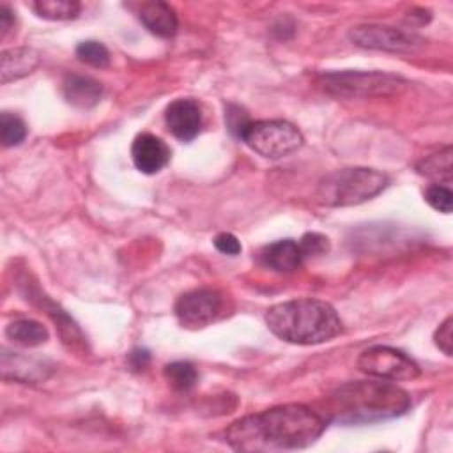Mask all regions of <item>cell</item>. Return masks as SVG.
Listing matches in <instances>:
<instances>
[{
    "label": "cell",
    "instance_id": "cell-13",
    "mask_svg": "<svg viewBox=\"0 0 453 453\" xmlns=\"http://www.w3.org/2000/svg\"><path fill=\"white\" fill-rule=\"evenodd\" d=\"M260 262L274 273H292L304 262L301 246L294 239H281L262 248Z\"/></svg>",
    "mask_w": 453,
    "mask_h": 453
},
{
    "label": "cell",
    "instance_id": "cell-11",
    "mask_svg": "<svg viewBox=\"0 0 453 453\" xmlns=\"http://www.w3.org/2000/svg\"><path fill=\"white\" fill-rule=\"evenodd\" d=\"M53 372V365L46 359H39L34 356H27L21 352L2 349V377L5 380H19V382H41L50 377Z\"/></svg>",
    "mask_w": 453,
    "mask_h": 453
},
{
    "label": "cell",
    "instance_id": "cell-6",
    "mask_svg": "<svg viewBox=\"0 0 453 453\" xmlns=\"http://www.w3.org/2000/svg\"><path fill=\"white\" fill-rule=\"evenodd\" d=\"M403 80L379 71H336L320 78V87L338 97L388 96L402 87Z\"/></svg>",
    "mask_w": 453,
    "mask_h": 453
},
{
    "label": "cell",
    "instance_id": "cell-10",
    "mask_svg": "<svg viewBox=\"0 0 453 453\" xmlns=\"http://www.w3.org/2000/svg\"><path fill=\"white\" fill-rule=\"evenodd\" d=\"M165 120L177 140L191 142L202 129V106L191 97L175 99L166 106Z\"/></svg>",
    "mask_w": 453,
    "mask_h": 453
},
{
    "label": "cell",
    "instance_id": "cell-17",
    "mask_svg": "<svg viewBox=\"0 0 453 453\" xmlns=\"http://www.w3.org/2000/svg\"><path fill=\"white\" fill-rule=\"evenodd\" d=\"M5 336L21 347H37L48 340V329L34 319H16L5 327Z\"/></svg>",
    "mask_w": 453,
    "mask_h": 453
},
{
    "label": "cell",
    "instance_id": "cell-27",
    "mask_svg": "<svg viewBox=\"0 0 453 453\" xmlns=\"http://www.w3.org/2000/svg\"><path fill=\"white\" fill-rule=\"evenodd\" d=\"M225 120H226L228 129H230L237 138H239V134L242 133V129L246 127V124L250 122L248 115H246L239 106H234V104L228 106L226 115H225Z\"/></svg>",
    "mask_w": 453,
    "mask_h": 453
},
{
    "label": "cell",
    "instance_id": "cell-19",
    "mask_svg": "<svg viewBox=\"0 0 453 453\" xmlns=\"http://www.w3.org/2000/svg\"><path fill=\"white\" fill-rule=\"evenodd\" d=\"M418 173L430 177V179H439L444 180L446 184L451 180V147H444L441 152L432 154L423 157L418 165H416Z\"/></svg>",
    "mask_w": 453,
    "mask_h": 453
},
{
    "label": "cell",
    "instance_id": "cell-18",
    "mask_svg": "<svg viewBox=\"0 0 453 453\" xmlns=\"http://www.w3.org/2000/svg\"><path fill=\"white\" fill-rule=\"evenodd\" d=\"M30 7L39 18L51 21L74 19L81 11V4L76 0H37Z\"/></svg>",
    "mask_w": 453,
    "mask_h": 453
},
{
    "label": "cell",
    "instance_id": "cell-23",
    "mask_svg": "<svg viewBox=\"0 0 453 453\" xmlns=\"http://www.w3.org/2000/svg\"><path fill=\"white\" fill-rule=\"evenodd\" d=\"M425 200L428 202L430 207H434L439 212L449 214L451 205H453V193L448 184L434 182L425 189Z\"/></svg>",
    "mask_w": 453,
    "mask_h": 453
},
{
    "label": "cell",
    "instance_id": "cell-4",
    "mask_svg": "<svg viewBox=\"0 0 453 453\" xmlns=\"http://www.w3.org/2000/svg\"><path fill=\"white\" fill-rule=\"evenodd\" d=\"M389 179L375 168H343L322 177L317 186V202L327 207H349L377 196Z\"/></svg>",
    "mask_w": 453,
    "mask_h": 453
},
{
    "label": "cell",
    "instance_id": "cell-22",
    "mask_svg": "<svg viewBox=\"0 0 453 453\" xmlns=\"http://www.w3.org/2000/svg\"><path fill=\"white\" fill-rule=\"evenodd\" d=\"M78 60L92 65V67H106L110 64V51L108 48L94 39L81 41L74 50Z\"/></svg>",
    "mask_w": 453,
    "mask_h": 453
},
{
    "label": "cell",
    "instance_id": "cell-3",
    "mask_svg": "<svg viewBox=\"0 0 453 453\" xmlns=\"http://www.w3.org/2000/svg\"><path fill=\"white\" fill-rule=\"evenodd\" d=\"M269 331L288 343L317 345L342 333L336 310L320 299L299 297L273 304L265 313Z\"/></svg>",
    "mask_w": 453,
    "mask_h": 453
},
{
    "label": "cell",
    "instance_id": "cell-15",
    "mask_svg": "<svg viewBox=\"0 0 453 453\" xmlns=\"http://www.w3.org/2000/svg\"><path fill=\"white\" fill-rule=\"evenodd\" d=\"M64 99L76 108H92L103 96V85L83 74H67L62 81Z\"/></svg>",
    "mask_w": 453,
    "mask_h": 453
},
{
    "label": "cell",
    "instance_id": "cell-25",
    "mask_svg": "<svg viewBox=\"0 0 453 453\" xmlns=\"http://www.w3.org/2000/svg\"><path fill=\"white\" fill-rule=\"evenodd\" d=\"M434 342L439 347V350H442V354H446V356L453 354V319H451V315H448L441 322V326L435 329Z\"/></svg>",
    "mask_w": 453,
    "mask_h": 453
},
{
    "label": "cell",
    "instance_id": "cell-20",
    "mask_svg": "<svg viewBox=\"0 0 453 453\" xmlns=\"http://www.w3.org/2000/svg\"><path fill=\"white\" fill-rule=\"evenodd\" d=\"M163 375L166 382L180 393L191 391L198 382V372L189 361H173L165 366Z\"/></svg>",
    "mask_w": 453,
    "mask_h": 453
},
{
    "label": "cell",
    "instance_id": "cell-1",
    "mask_svg": "<svg viewBox=\"0 0 453 453\" xmlns=\"http://www.w3.org/2000/svg\"><path fill=\"white\" fill-rule=\"evenodd\" d=\"M326 430V418L303 405L287 403L248 414L225 430V441L235 451H287L311 446Z\"/></svg>",
    "mask_w": 453,
    "mask_h": 453
},
{
    "label": "cell",
    "instance_id": "cell-12",
    "mask_svg": "<svg viewBox=\"0 0 453 453\" xmlns=\"http://www.w3.org/2000/svg\"><path fill=\"white\" fill-rule=\"evenodd\" d=\"M131 157L136 170L150 175L166 166L170 161V149L159 136L152 133H140L133 140Z\"/></svg>",
    "mask_w": 453,
    "mask_h": 453
},
{
    "label": "cell",
    "instance_id": "cell-5",
    "mask_svg": "<svg viewBox=\"0 0 453 453\" xmlns=\"http://www.w3.org/2000/svg\"><path fill=\"white\" fill-rule=\"evenodd\" d=\"M239 138L257 154L267 159H280L303 145L301 131L287 120H250Z\"/></svg>",
    "mask_w": 453,
    "mask_h": 453
},
{
    "label": "cell",
    "instance_id": "cell-2",
    "mask_svg": "<svg viewBox=\"0 0 453 453\" xmlns=\"http://www.w3.org/2000/svg\"><path fill=\"white\" fill-rule=\"evenodd\" d=\"M411 407L409 395L389 380H357L334 389L326 402L331 421L357 425L389 419ZM326 414H322L326 418Z\"/></svg>",
    "mask_w": 453,
    "mask_h": 453
},
{
    "label": "cell",
    "instance_id": "cell-9",
    "mask_svg": "<svg viewBox=\"0 0 453 453\" xmlns=\"http://www.w3.org/2000/svg\"><path fill=\"white\" fill-rule=\"evenodd\" d=\"M223 296L216 288L202 287L182 294L175 303V315L184 327L198 329L214 322L223 310Z\"/></svg>",
    "mask_w": 453,
    "mask_h": 453
},
{
    "label": "cell",
    "instance_id": "cell-26",
    "mask_svg": "<svg viewBox=\"0 0 453 453\" xmlns=\"http://www.w3.org/2000/svg\"><path fill=\"white\" fill-rule=\"evenodd\" d=\"M212 242H214V248H216L219 253L230 255V257L239 255L241 250H242L239 239H237L234 234H230V232H221V234H218Z\"/></svg>",
    "mask_w": 453,
    "mask_h": 453
},
{
    "label": "cell",
    "instance_id": "cell-29",
    "mask_svg": "<svg viewBox=\"0 0 453 453\" xmlns=\"http://www.w3.org/2000/svg\"><path fill=\"white\" fill-rule=\"evenodd\" d=\"M12 25H14V14L5 4H2V7H0V37H5L7 32L12 28Z\"/></svg>",
    "mask_w": 453,
    "mask_h": 453
},
{
    "label": "cell",
    "instance_id": "cell-16",
    "mask_svg": "<svg viewBox=\"0 0 453 453\" xmlns=\"http://www.w3.org/2000/svg\"><path fill=\"white\" fill-rule=\"evenodd\" d=\"M2 83H9L30 74L41 62L34 48H11L2 51Z\"/></svg>",
    "mask_w": 453,
    "mask_h": 453
},
{
    "label": "cell",
    "instance_id": "cell-24",
    "mask_svg": "<svg viewBox=\"0 0 453 453\" xmlns=\"http://www.w3.org/2000/svg\"><path fill=\"white\" fill-rule=\"evenodd\" d=\"M297 242H299V246H301V251H303L304 260H306V258H311V257L324 255V253L329 250V241H327V237L322 235V234H317V232H308V234H304Z\"/></svg>",
    "mask_w": 453,
    "mask_h": 453
},
{
    "label": "cell",
    "instance_id": "cell-21",
    "mask_svg": "<svg viewBox=\"0 0 453 453\" xmlns=\"http://www.w3.org/2000/svg\"><path fill=\"white\" fill-rule=\"evenodd\" d=\"M27 136V124L23 122L21 117L11 113V111H2L0 115V138L4 147H14L19 145Z\"/></svg>",
    "mask_w": 453,
    "mask_h": 453
},
{
    "label": "cell",
    "instance_id": "cell-28",
    "mask_svg": "<svg viewBox=\"0 0 453 453\" xmlns=\"http://www.w3.org/2000/svg\"><path fill=\"white\" fill-rule=\"evenodd\" d=\"M149 361H150V352H149L147 349H142V347L133 349V350L129 352V356H127L129 366H131L133 370H136V372L145 370L147 365H149Z\"/></svg>",
    "mask_w": 453,
    "mask_h": 453
},
{
    "label": "cell",
    "instance_id": "cell-8",
    "mask_svg": "<svg viewBox=\"0 0 453 453\" xmlns=\"http://www.w3.org/2000/svg\"><path fill=\"white\" fill-rule=\"evenodd\" d=\"M349 39L359 48L391 53H411L423 44V39L414 32L379 23H363L352 27L349 30Z\"/></svg>",
    "mask_w": 453,
    "mask_h": 453
},
{
    "label": "cell",
    "instance_id": "cell-7",
    "mask_svg": "<svg viewBox=\"0 0 453 453\" xmlns=\"http://www.w3.org/2000/svg\"><path fill=\"white\" fill-rule=\"evenodd\" d=\"M357 366L361 372L389 382L414 380L421 373L414 359L405 352L386 345H373L363 350L357 357Z\"/></svg>",
    "mask_w": 453,
    "mask_h": 453
},
{
    "label": "cell",
    "instance_id": "cell-14",
    "mask_svg": "<svg viewBox=\"0 0 453 453\" xmlns=\"http://www.w3.org/2000/svg\"><path fill=\"white\" fill-rule=\"evenodd\" d=\"M138 19L142 25L157 37H172L179 28L175 9L166 2H143L138 9Z\"/></svg>",
    "mask_w": 453,
    "mask_h": 453
}]
</instances>
